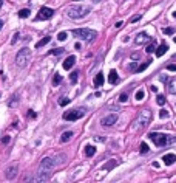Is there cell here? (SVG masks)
Segmentation results:
<instances>
[{"mask_svg":"<svg viewBox=\"0 0 176 183\" xmlns=\"http://www.w3.org/2000/svg\"><path fill=\"white\" fill-rule=\"evenodd\" d=\"M74 64H76V56H68L63 61L62 67H63V70H71V67L74 65Z\"/></svg>","mask_w":176,"mask_h":183,"instance_id":"cell-12","label":"cell"},{"mask_svg":"<svg viewBox=\"0 0 176 183\" xmlns=\"http://www.w3.org/2000/svg\"><path fill=\"white\" fill-rule=\"evenodd\" d=\"M117 164V161H108L107 164H104V169H111V168H114Z\"/></svg>","mask_w":176,"mask_h":183,"instance_id":"cell-30","label":"cell"},{"mask_svg":"<svg viewBox=\"0 0 176 183\" xmlns=\"http://www.w3.org/2000/svg\"><path fill=\"white\" fill-rule=\"evenodd\" d=\"M94 154H96V148H94V146H91V144L85 146V155H87V157H93Z\"/></svg>","mask_w":176,"mask_h":183,"instance_id":"cell-19","label":"cell"},{"mask_svg":"<svg viewBox=\"0 0 176 183\" xmlns=\"http://www.w3.org/2000/svg\"><path fill=\"white\" fill-rule=\"evenodd\" d=\"M70 81L73 82V84H76V82H77V71L71 73V75H70Z\"/></svg>","mask_w":176,"mask_h":183,"instance_id":"cell-29","label":"cell"},{"mask_svg":"<svg viewBox=\"0 0 176 183\" xmlns=\"http://www.w3.org/2000/svg\"><path fill=\"white\" fill-rule=\"evenodd\" d=\"M173 33H175L173 28H164V34H169V36H170V34H173Z\"/></svg>","mask_w":176,"mask_h":183,"instance_id":"cell-35","label":"cell"},{"mask_svg":"<svg viewBox=\"0 0 176 183\" xmlns=\"http://www.w3.org/2000/svg\"><path fill=\"white\" fill-rule=\"evenodd\" d=\"M173 17H176V11H175V13H173Z\"/></svg>","mask_w":176,"mask_h":183,"instance_id":"cell-47","label":"cell"},{"mask_svg":"<svg viewBox=\"0 0 176 183\" xmlns=\"http://www.w3.org/2000/svg\"><path fill=\"white\" fill-rule=\"evenodd\" d=\"M148 138H150L157 148H164V146L170 144V143H176V136H170V135L161 134V132H150L148 134Z\"/></svg>","mask_w":176,"mask_h":183,"instance_id":"cell-2","label":"cell"},{"mask_svg":"<svg viewBox=\"0 0 176 183\" xmlns=\"http://www.w3.org/2000/svg\"><path fill=\"white\" fill-rule=\"evenodd\" d=\"M30 10H20L19 11V17H20V19H26V17H30Z\"/></svg>","mask_w":176,"mask_h":183,"instance_id":"cell-23","label":"cell"},{"mask_svg":"<svg viewBox=\"0 0 176 183\" xmlns=\"http://www.w3.org/2000/svg\"><path fill=\"white\" fill-rule=\"evenodd\" d=\"M145 51L147 53H153V51H156V45H154V40H153V44H150L148 47L145 48Z\"/></svg>","mask_w":176,"mask_h":183,"instance_id":"cell-28","label":"cell"},{"mask_svg":"<svg viewBox=\"0 0 176 183\" xmlns=\"http://www.w3.org/2000/svg\"><path fill=\"white\" fill-rule=\"evenodd\" d=\"M73 36L82 39V40H87V42H93L97 38V33L94 30H88V28H77V30H73Z\"/></svg>","mask_w":176,"mask_h":183,"instance_id":"cell-3","label":"cell"},{"mask_svg":"<svg viewBox=\"0 0 176 183\" xmlns=\"http://www.w3.org/2000/svg\"><path fill=\"white\" fill-rule=\"evenodd\" d=\"M54 166H56V164H54V158H51V157L42 158V161L39 164V169H37V178H36V182H46L51 177V172H53Z\"/></svg>","mask_w":176,"mask_h":183,"instance_id":"cell-1","label":"cell"},{"mask_svg":"<svg viewBox=\"0 0 176 183\" xmlns=\"http://www.w3.org/2000/svg\"><path fill=\"white\" fill-rule=\"evenodd\" d=\"M17 171H19L17 163L11 164V166H8L6 171H5V177H6V180H14V178L17 177Z\"/></svg>","mask_w":176,"mask_h":183,"instance_id":"cell-9","label":"cell"},{"mask_svg":"<svg viewBox=\"0 0 176 183\" xmlns=\"http://www.w3.org/2000/svg\"><path fill=\"white\" fill-rule=\"evenodd\" d=\"M94 87H100V86H104V75L102 73H97V75L94 76Z\"/></svg>","mask_w":176,"mask_h":183,"instance_id":"cell-17","label":"cell"},{"mask_svg":"<svg viewBox=\"0 0 176 183\" xmlns=\"http://www.w3.org/2000/svg\"><path fill=\"white\" fill-rule=\"evenodd\" d=\"M85 109H76V110H67L63 113V120L65 121H76L79 118H82L85 115Z\"/></svg>","mask_w":176,"mask_h":183,"instance_id":"cell-6","label":"cell"},{"mask_svg":"<svg viewBox=\"0 0 176 183\" xmlns=\"http://www.w3.org/2000/svg\"><path fill=\"white\" fill-rule=\"evenodd\" d=\"M17 39H19V34H14V39H13V44H16V42H17Z\"/></svg>","mask_w":176,"mask_h":183,"instance_id":"cell-43","label":"cell"},{"mask_svg":"<svg viewBox=\"0 0 176 183\" xmlns=\"http://www.w3.org/2000/svg\"><path fill=\"white\" fill-rule=\"evenodd\" d=\"M2 5H3V0H0V8H2Z\"/></svg>","mask_w":176,"mask_h":183,"instance_id":"cell-46","label":"cell"},{"mask_svg":"<svg viewBox=\"0 0 176 183\" xmlns=\"http://www.w3.org/2000/svg\"><path fill=\"white\" fill-rule=\"evenodd\" d=\"M173 40H175V42H176V36H175V38H173Z\"/></svg>","mask_w":176,"mask_h":183,"instance_id":"cell-48","label":"cell"},{"mask_svg":"<svg viewBox=\"0 0 176 183\" xmlns=\"http://www.w3.org/2000/svg\"><path fill=\"white\" fill-rule=\"evenodd\" d=\"M167 70H170V71H176V65H175V64H170V65L167 67Z\"/></svg>","mask_w":176,"mask_h":183,"instance_id":"cell-37","label":"cell"},{"mask_svg":"<svg viewBox=\"0 0 176 183\" xmlns=\"http://www.w3.org/2000/svg\"><path fill=\"white\" fill-rule=\"evenodd\" d=\"M117 121V115L116 113H111V115H107L105 118H102V126H113L114 123Z\"/></svg>","mask_w":176,"mask_h":183,"instance_id":"cell-10","label":"cell"},{"mask_svg":"<svg viewBox=\"0 0 176 183\" xmlns=\"http://www.w3.org/2000/svg\"><path fill=\"white\" fill-rule=\"evenodd\" d=\"M50 40H51V38H50V36H45V38H43V39H40L39 42H37V44H36V48H42V47H43V45H46V44H48Z\"/></svg>","mask_w":176,"mask_h":183,"instance_id":"cell-20","label":"cell"},{"mask_svg":"<svg viewBox=\"0 0 176 183\" xmlns=\"http://www.w3.org/2000/svg\"><path fill=\"white\" fill-rule=\"evenodd\" d=\"M139 19H141V16H134L133 19H131V23H134V22H137Z\"/></svg>","mask_w":176,"mask_h":183,"instance_id":"cell-39","label":"cell"},{"mask_svg":"<svg viewBox=\"0 0 176 183\" xmlns=\"http://www.w3.org/2000/svg\"><path fill=\"white\" fill-rule=\"evenodd\" d=\"M28 115H30L31 118H36V116H37V113H34L33 110H30V112H28Z\"/></svg>","mask_w":176,"mask_h":183,"instance_id":"cell-42","label":"cell"},{"mask_svg":"<svg viewBox=\"0 0 176 183\" xmlns=\"http://www.w3.org/2000/svg\"><path fill=\"white\" fill-rule=\"evenodd\" d=\"M156 103L159 104V106H164V104H165V98H164V95H157V98H156Z\"/></svg>","mask_w":176,"mask_h":183,"instance_id":"cell-27","label":"cell"},{"mask_svg":"<svg viewBox=\"0 0 176 183\" xmlns=\"http://www.w3.org/2000/svg\"><path fill=\"white\" fill-rule=\"evenodd\" d=\"M67 38H68V34L65 33V31H62V33H59V34H57V39H59L60 42H63V40H67Z\"/></svg>","mask_w":176,"mask_h":183,"instance_id":"cell-26","label":"cell"},{"mask_svg":"<svg viewBox=\"0 0 176 183\" xmlns=\"http://www.w3.org/2000/svg\"><path fill=\"white\" fill-rule=\"evenodd\" d=\"M76 2H79V0H76Z\"/></svg>","mask_w":176,"mask_h":183,"instance_id":"cell-50","label":"cell"},{"mask_svg":"<svg viewBox=\"0 0 176 183\" xmlns=\"http://www.w3.org/2000/svg\"><path fill=\"white\" fill-rule=\"evenodd\" d=\"M159 116L161 118H169V112H167V110H161L159 112Z\"/></svg>","mask_w":176,"mask_h":183,"instance_id":"cell-36","label":"cell"},{"mask_svg":"<svg viewBox=\"0 0 176 183\" xmlns=\"http://www.w3.org/2000/svg\"><path fill=\"white\" fill-rule=\"evenodd\" d=\"M151 40V38L148 36L147 33H139L136 38H134V42L137 44V45H142V44H147V42H150Z\"/></svg>","mask_w":176,"mask_h":183,"instance_id":"cell-11","label":"cell"},{"mask_svg":"<svg viewBox=\"0 0 176 183\" xmlns=\"http://www.w3.org/2000/svg\"><path fill=\"white\" fill-rule=\"evenodd\" d=\"M145 98V92L141 88V90H137L136 92V99H137V101H142V99Z\"/></svg>","mask_w":176,"mask_h":183,"instance_id":"cell-24","label":"cell"},{"mask_svg":"<svg viewBox=\"0 0 176 183\" xmlns=\"http://www.w3.org/2000/svg\"><path fill=\"white\" fill-rule=\"evenodd\" d=\"M162 161H164V164L170 166V164H173L176 161V155L175 154H165L164 157H162Z\"/></svg>","mask_w":176,"mask_h":183,"instance_id":"cell-13","label":"cell"},{"mask_svg":"<svg viewBox=\"0 0 176 183\" xmlns=\"http://www.w3.org/2000/svg\"><path fill=\"white\" fill-rule=\"evenodd\" d=\"M127 99H128V96H127L125 93H122V95L119 96V101H120V103H127Z\"/></svg>","mask_w":176,"mask_h":183,"instance_id":"cell-34","label":"cell"},{"mask_svg":"<svg viewBox=\"0 0 176 183\" xmlns=\"http://www.w3.org/2000/svg\"><path fill=\"white\" fill-rule=\"evenodd\" d=\"M151 92H153V93H156V92H157V87H154V86H151Z\"/></svg>","mask_w":176,"mask_h":183,"instance_id":"cell-44","label":"cell"},{"mask_svg":"<svg viewBox=\"0 0 176 183\" xmlns=\"http://www.w3.org/2000/svg\"><path fill=\"white\" fill-rule=\"evenodd\" d=\"M2 143H9V136H3V138H2Z\"/></svg>","mask_w":176,"mask_h":183,"instance_id":"cell-41","label":"cell"},{"mask_svg":"<svg viewBox=\"0 0 176 183\" xmlns=\"http://www.w3.org/2000/svg\"><path fill=\"white\" fill-rule=\"evenodd\" d=\"M148 152V146L147 143H141V154H147Z\"/></svg>","mask_w":176,"mask_h":183,"instance_id":"cell-33","label":"cell"},{"mask_svg":"<svg viewBox=\"0 0 176 183\" xmlns=\"http://www.w3.org/2000/svg\"><path fill=\"white\" fill-rule=\"evenodd\" d=\"M30 56H31V50L30 48H22L20 51L17 53V56H16L17 65L19 67H25L28 64V61H30Z\"/></svg>","mask_w":176,"mask_h":183,"instance_id":"cell-5","label":"cell"},{"mask_svg":"<svg viewBox=\"0 0 176 183\" xmlns=\"http://www.w3.org/2000/svg\"><path fill=\"white\" fill-rule=\"evenodd\" d=\"M74 136V132H71V130H67V132H63L62 134V136H60V141L62 143H67V141H70L71 138Z\"/></svg>","mask_w":176,"mask_h":183,"instance_id":"cell-16","label":"cell"},{"mask_svg":"<svg viewBox=\"0 0 176 183\" xmlns=\"http://www.w3.org/2000/svg\"><path fill=\"white\" fill-rule=\"evenodd\" d=\"M65 50L63 48H54V50H51V51H48V54H62Z\"/></svg>","mask_w":176,"mask_h":183,"instance_id":"cell-31","label":"cell"},{"mask_svg":"<svg viewBox=\"0 0 176 183\" xmlns=\"http://www.w3.org/2000/svg\"><path fill=\"white\" fill-rule=\"evenodd\" d=\"M169 92H170L172 95H176V78L169 82Z\"/></svg>","mask_w":176,"mask_h":183,"instance_id":"cell-21","label":"cell"},{"mask_svg":"<svg viewBox=\"0 0 176 183\" xmlns=\"http://www.w3.org/2000/svg\"><path fill=\"white\" fill-rule=\"evenodd\" d=\"M2 26H3V22H2V20H0V30H2Z\"/></svg>","mask_w":176,"mask_h":183,"instance_id":"cell-45","label":"cell"},{"mask_svg":"<svg viewBox=\"0 0 176 183\" xmlns=\"http://www.w3.org/2000/svg\"><path fill=\"white\" fill-rule=\"evenodd\" d=\"M173 59H176V54H175V56H173Z\"/></svg>","mask_w":176,"mask_h":183,"instance_id":"cell-49","label":"cell"},{"mask_svg":"<svg viewBox=\"0 0 176 183\" xmlns=\"http://www.w3.org/2000/svg\"><path fill=\"white\" fill-rule=\"evenodd\" d=\"M53 14H54V11L51 10V8L43 6V8H40V11H39V14H37L36 20H48V19L53 17Z\"/></svg>","mask_w":176,"mask_h":183,"instance_id":"cell-8","label":"cell"},{"mask_svg":"<svg viewBox=\"0 0 176 183\" xmlns=\"http://www.w3.org/2000/svg\"><path fill=\"white\" fill-rule=\"evenodd\" d=\"M88 13H90L88 6H71L67 11L68 17H71V19H82V17H85Z\"/></svg>","mask_w":176,"mask_h":183,"instance_id":"cell-4","label":"cell"},{"mask_svg":"<svg viewBox=\"0 0 176 183\" xmlns=\"http://www.w3.org/2000/svg\"><path fill=\"white\" fill-rule=\"evenodd\" d=\"M167 50H169V45H167L165 42H162V44L159 45V47L156 48V51H154V53H156V56H157V58H161V56H164V53H165Z\"/></svg>","mask_w":176,"mask_h":183,"instance_id":"cell-14","label":"cell"},{"mask_svg":"<svg viewBox=\"0 0 176 183\" xmlns=\"http://www.w3.org/2000/svg\"><path fill=\"white\" fill-rule=\"evenodd\" d=\"M71 103V99L70 98H63V99H59V104L63 107V106H67V104H70Z\"/></svg>","mask_w":176,"mask_h":183,"instance_id":"cell-32","label":"cell"},{"mask_svg":"<svg viewBox=\"0 0 176 183\" xmlns=\"http://www.w3.org/2000/svg\"><path fill=\"white\" fill-rule=\"evenodd\" d=\"M150 121H151V112L148 110V109L142 110V112H141V115H139V116H137V120H136L137 126H141V127L148 126V123H150Z\"/></svg>","mask_w":176,"mask_h":183,"instance_id":"cell-7","label":"cell"},{"mask_svg":"<svg viewBox=\"0 0 176 183\" xmlns=\"http://www.w3.org/2000/svg\"><path fill=\"white\" fill-rule=\"evenodd\" d=\"M117 81H119L117 71H116V70H111V71H110V75H108V82H110V84H116Z\"/></svg>","mask_w":176,"mask_h":183,"instance_id":"cell-15","label":"cell"},{"mask_svg":"<svg viewBox=\"0 0 176 183\" xmlns=\"http://www.w3.org/2000/svg\"><path fill=\"white\" fill-rule=\"evenodd\" d=\"M122 23H124L122 20H119V22H116V23H114V26H116V28H120V26H122Z\"/></svg>","mask_w":176,"mask_h":183,"instance_id":"cell-40","label":"cell"},{"mask_svg":"<svg viewBox=\"0 0 176 183\" xmlns=\"http://www.w3.org/2000/svg\"><path fill=\"white\" fill-rule=\"evenodd\" d=\"M148 65H150V61H147L145 64H142V65H139V67L136 68V71H137V73H141V71H144V70H145Z\"/></svg>","mask_w":176,"mask_h":183,"instance_id":"cell-25","label":"cell"},{"mask_svg":"<svg viewBox=\"0 0 176 183\" xmlns=\"http://www.w3.org/2000/svg\"><path fill=\"white\" fill-rule=\"evenodd\" d=\"M136 68H137V65H136L134 62H133V64H130V70H131V71H136Z\"/></svg>","mask_w":176,"mask_h":183,"instance_id":"cell-38","label":"cell"},{"mask_svg":"<svg viewBox=\"0 0 176 183\" xmlns=\"http://www.w3.org/2000/svg\"><path fill=\"white\" fill-rule=\"evenodd\" d=\"M19 96H20V92H16V93L13 95V99H9L8 106H9V107H16L17 103H19Z\"/></svg>","mask_w":176,"mask_h":183,"instance_id":"cell-18","label":"cell"},{"mask_svg":"<svg viewBox=\"0 0 176 183\" xmlns=\"http://www.w3.org/2000/svg\"><path fill=\"white\" fill-rule=\"evenodd\" d=\"M60 82H62V76L59 75V73H56V75L53 76V86H54V87H57Z\"/></svg>","mask_w":176,"mask_h":183,"instance_id":"cell-22","label":"cell"}]
</instances>
